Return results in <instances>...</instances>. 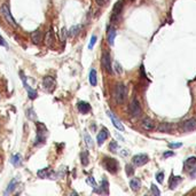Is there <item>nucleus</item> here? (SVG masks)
Returning a JSON list of instances; mask_svg holds the SVG:
<instances>
[{
    "label": "nucleus",
    "instance_id": "obj_14",
    "mask_svg": "<svg viewBox=\"0 0 196 196\" xmlns=\"http://www.w3.org/2000/svg\"><path fill=\"white\" fill-rule=\"evenodd\" d=\"M108 136H109V133H108V130H107V128H102L101 131L99 132L98 136H96V141H98L99 146H101L102 143L106 141L107 138H108Z\"/></svg>",
    "mask_w": 196,
    "mask_h": 196
},
{
    "label": "nucleus",
    "instance_id": "obj_33",
    "mask_svg": "<svg viewBox=\"0 0 196 196\" xmlns=\"http://www.w3.org/2000/svg\"><path fill=\"white\" fill-rule=\"evenodd\" d=\"M86 182L90 186H92L93 188H96V182H95V180H94V178L93 177H88L86 179Z\"/></svg>",
    "mask_w": 196,
    "mask_h": 196
},
{
    "label": "nucleus",
    "instance_id": "obj_7",
    "mask_svg": "<svg viewBox=\"0 0 196 196\" xmlns=\"http://www.w3.org/2000/svg\"><path fill=\"white\" fill-rule=\"evenodd\" d=\"M55 79H54L52 76H46L44 80H42V86L47 92H53L54 88H55Z\"/></svg>",
    "mask_w": 196,
    "mask_h": 196
},
{
    "label": "nucleus",
    "instance_id": "obj_20",
    "mask_svg": "<svg viewBox=\"0 0 196 196\" xmlns=\"http://www.w3.org/2000/svg\"><path fill=\"white\" fill-rule=\"evenodd\" d=\"M51 173H52V171L49 167H45V169L42 170H39L37 172V176L39 178H42V179H45V178H49L51 177Z\"/></svg>",
    "mask_w": 196,
    "mask_h": 196
},
{
    "label": "nucleus",
    "instance_id": "obj_5",
    "mask_svg": "<svg viewBox=\"0 0 196 196\" xmlns=\"http://www.w3.org/2000/svg\"><path fill=\"white\" fill-rule=\"evenodd\" d=\"M128 110L133 117H138L141 114V105L138 99H132V101L130 102V106H128Z\"/></svg>",
    "mask_w": 196,
    "mask_h": 196
},
{
    "label": "nucleus",
    "instance_id": "obj_10",
    "mask_svg": "<svg viewBox=\"0 0 196 196\" xmlns=\"http://www.w3.org/2000/svg\"><path fill=\"white\" fill-rule=\"evenodd\" d=\"M182 130L185 132H192L196 130V119L195 118H189L188 121H186L182 125Z\"/></svg>",
    "mask_w": 196,
    "mask_h": 196
},
{
    "label": "nucleus",
    "instance_id": "obj_41",
    "mask_svg": "<svg viewBox=\"0 0 196 196\" xmlns=\"http://www.w3.org/2000/svg\"><path fill=\"white\" fill-rule=\"evenodd\" d=\"M182 146V143H169L170 148H179Z\"/></svg>",
    "mask_w": 196,
    "mask_h": 196
},
{
    "label": "nucleus",
    "instance_id": "obj_37",
    "mask_svg": "<svg viewBox=\"0 0 196 196\" xmlns=\"http://www.w3.org/2000/svg\"><path fill=\"white\" fill-rule=\"evenodd\" d=\"M95 42H96V36H92V38H91V42L90 44H88V48L92 49L93 47H94Z\"/></svg>",
    "mask_w": 196,
    "mask_h": 196
},
{
    "label": "nucleus",
    "instance_id": "obj_43",
    "mask_svg": "<svg viewBox=\"0 0 196 196\" xmlns=\"http://www.w3.org/2000/svg\"><path fill=\"white\" fill-rule=\"evenodd\" d=\"M0 45H2V46H6V42H5L4 40V38L0 36Z\"/></svg>",
    "mask_w": 196,
    "mask_h": 196
},
{
    "label": "nucleus",
    "instance_id": "obj_6",
    "mask_svg": "<svg viewBox=\"0 0 196 196\" xmlns=\"http://www.w3.org/2000/svg\"><path fill=\"white\" fill-rule=\"evenodd\" d=\"M102 65L108 74H111L113 72V68H111V57H110V54L108 52H105L102 54V59H101Z\"/></svg>",
    "mask_w": 196,
    "mask_h": 196
},
{
    "label": "nucleus",
    "instance_id": "obj_15",
    "mask_svg": "<svg viewBox=\"0 0 196 196\" xmlns=\"http://www.w3.org/2000/svg\"><path fill=\"white\" fill-rule=\"evenodd\" d=\"M122 9H123V1H117L115 6H114V9H113V20H116L118 16L121 15L122 13Z\"/></svg>",
    "mask_w": 196,
    "mask_h": 196
},
{
    "label": "nucleus",
    "instance_id": "obj_35",
    "mask_svg": "<svg viewBox=\"0 0 196 196\" xmlns=\"http://www.w3.org/2000/svg\"><path fill=\"white\" fill-rule=\"evenodd\" d=\"M150 189H151V192L154 193L155 196H159V195H161V192L158 190V188H157V186H156V185H151Z\"/></svg>",
    "mask_w": 196,
    "mask_h": 196
},
{
    "label": "nucleus",
    "instance_id": "obj_42",
    "mask_svg": "<svg viewBox=\"0 0 196 196\" xmlns=\"http://www.w3.org/2000/svg\"><path fill=\"white\" fill-rule=\"evenodd\" d=\"M124 151H121V155L122 156H127L128 155V150H126V149H123Z\"/></svg>",
    "mask_w": 196,
    "mask_h": 196
},
{
    "label": "nucleus",
    "instance_id": "obj_34",
    "mask_svg": "<svg viewBox=\"0 0 196 196\" xmlns=\"http://www.w3.org/2000/svg\"><path fill=\"white\" fill-rule=\"evenodd\" d=\"M67 36H68V30H67L65 28H63V29L61 30V40H62V42H65Z\"/></svg>",
    "mask_w": 196,
    "mask_h": 196
},
{
    "label": "nucleus",
    "instance_id": "obj_12",
    "mask_svg": "<svg viewBox=\"0 0 196 196\" xmlns=\"http://www.w3.org/2000/svg\"><path fill=\"white\" fill-rule=\"evenodd\" d=\"M54 42H55L54 30H53V28H49V30L47 31V33H46V36H45V44L48 46V47H52Z\"/></svg>",
    "mask_w": 196,
    "mask_h": 196
},
{
    "label": "nucleus",
    "instance_id": "obj_31",
    "mask_svg": "<svg viewBox=\"0 0 196 196\" xmlns=\"http://www.w3.org/2000/svg\"><path fill=\"white\" fill-rule=\"evenodd\" d=\"M196 164V157H189L187 161H186V166L188 167H192Z\"/></svg>",
    "mask_w": 196,
    "mask_h": 196
},
{
    "label": "nucleus",
    "instance_id": "obj_40",
    "mask_svg": "<svg viewBox=\"0 0 196 196\" xmlns=\"http://www.w3.org/2000/svg\"><path fill=\"white\" fill-rule=\"evenodd\" d=\"M33 109H28L27 111V116H29V118H31V119H33L34 118V115H33Z\"/></svg>",
    "mask_w": 196,
    "mask_h": 196
},
{
    "label": "nucleus",
    "instance_id": "obj_27",
    "mask_svg": "<svg viewBox=\"0 0 196 196\" xmlns=\"http://www.w3.org/2000/svg\"><path fill=\"white\" fill-rule=\"evenodd\" d=\"M80 161H82V164H83L84 166H86L87 164H88V154H87L86 150H83L82 151V154H80Z\"/></svg>",
    "mask_w": 196,
    "mask_h": 196
},
{
    "label": "nucleus",
    "instance_id": "obj_24",
    "mask_svg": "<svg viewBox=\"0 0 196 196\" xmlns=\"http://www.w3.org/2000/svg\"><path fill=\"white\" fill-rule=\"evenodd\" d=\"M181 180H182V179H181V177H174V176H172V178H171V179H170V181H169L170 188L174 189Z\"/></svg>",
    "mask_w": 196,
    "mask_h": 196
},
{
    "label": "nucleus",
    "instance_id": "obj_29",
    "mask_svg": "<svg viewBox=\"0 0 196 196\" xmlns=\"http://www.w3.org/2000/svg\"><path fill=\"white\" fill-rule=\"evenodd\" d=\"M84 139H85V142H86L87 147H88V148H93V146H94L93 140H92V138H91L90 134H88L87 132L84 133Z\"/></svg>",
    "mask_w": 196,
    "mask_h": 196
},
{
    "label": "nucleus",
    "instance_id": "obj_13",
    "mask_svg": "<svg viewBox=\"0 0 196 196\" xmlns=\"http://www.w3.org/2000/svg\"><path fill=\"white\" fill-rule=\"evenodd\" d=\"M141 126H142L143 130H146V131H151V130H154L155 127V124L153 119L149 118V117H145L141 122Z\"/></svg>",
    "mask_w": 196,
    "mask_h": 196
},
{
    "label": "nucleus",
    "instance_id": "obj_11",
    "mask_svg": "<svg viewBox=\"0 0 196 196\" xmlns=\"http://www.w3.org/2000/svg\"><path fill=\"white\" fill-rule=\"evenodd\" d=\"M107 114H108L109 118L111 119V122H113L114 126H115L117 130H119V131H122V132H123V131H124V126H123V124H122V122L119 121V119H118V118H117V117L115 116V115H114L111 111H109V110L107 111Z\"/></svg>",
    "mask_w": 196,
    "mask_h": 196
},
{
    "label": "nucleus",
    "instance_id": "obj_28",
    "mask_svg": "<svg viewBox=\"0 0 196 196\" xmlns=\"http://www.w3.org/2000/svg\"><path fill=\"white\" fill-rule=\"evenodd\" d=\"M158 131L159 132H164V133L170 132V131H171V125H170L169 123H163V124L159 125Z\"/></svg>",
    "mask_w": 196,
    "mask_h": 196
},
{
    "label": "nucleus",
    "instance_id": "obj_9",
    "mask_svg": "<svg viewBox=\"0 0 196 196\" xmlns=\"http://www.w3.org/2000/svg\"><path fill=\"white\" fill-rule=\"evenodd\" d=\"M21 76H22V82H23V85H24V88L27 90L28 92V95H29V98L31 100H34V99L37 98V91L32 90L30 86H29V84L27 83V79H25V76L23 75V72H21Z\"/></svg>",
    "mask_w": 196,
    "mask_h": 196
},
{
    "label": "nucleus",
    "instance_id": "obj_4",
    "mask_svg": "<svg viewBox=\"0 0 196 196\" xmlns=\"http://www.w3.org/2000/svg\"><path fill=\"white\" fill-rule=\"evenodd\" d=\"M1 14H2V16L5 17V20L7 21V23H9L13 27H17V24L15 23V20L11 16V9H9V6H8L7 2H5V4L1 6Z\"/></svg>",
    "mask_w": 196,
    "mask_h": 196
},
{
    "label": "nucleus",
    "instance_id": "obj_23",
    "mask_svg": "<svg viewBox=\"0 0 196 196\" xmlns=\"http://www.w3.org/2000/svg\"><path fill=\"white\" fill-rule=\"evenodd\" d=\"M90 83L92 86H96V84H98V77H96V71H95V69H91Z\"/></svg>",
    "mask_w": 196,
    "mask_h": 196
},
{
    "label": "nucleus",
    "instance_id": "obj_25",
    "mask_svg": "<svg viewBox=\"0 0 196 196\" xmlns=\"http://www.w3.org/2000/svg\"><path fill=\"white\" fill-rule=\"evenodd\" d=\"M11 164L15 166H20L21 164H22V156H21V154H15L13 157H11Z\"/></svg>",
    "mask_w": 196,
    "mask_h": 196
},
{
    "label": "nucleus",
    "instance_id": "obj_2",
    "mask_svg": "<svg viewBox=\"0 0 196 196\" xmlns=\"http://www.w3.org/2000/svg\"><path fill=\"white\" fill-rule=\"evenodd\" d=\"M114 96L118 103H123L126 100L127 96V88L124 84H117L115 87V92H114Z\"/></svg>",
    "mask_w": 196,
    "mask_h": 196
},
{
    "label": "nucleus",
    "instance_id": "obj_38",
    "mask_svg": "<svg viewBox=\"0 0 196 196\" xmlns=\"http://www.w3.org/2000/svg\"><path fill=\"white\" fill-rule=\"evenodd\" d=\"M126 173H127L128 176H131V174L134 173V169H133V166L131 165V164L126 165Z\"/></svg>",
    "mask_w": 196,
    "mask_h": 196
},
{
    "label": "nucleus",
    "instance_id": "obj_17",
    "mask_svg": "<svg viewBox=\"0 0 196 196\" xmlns=\"http://www.w3.org/2000/svg\"><path fill=\"white\" fill-rule=\"evenodd\" d=\"M17 184H19V178H14V179L9 182L8 187L6 188V190H5V195H8V194H11V193L14 192L16 188V186H17Z\"/></svg>",
    "mask_w": 196,
    "mask_h": 196
},
{
    "label": "nucleus",
    "instance_id": "obj_19",
    "mask_svg": "<svg viewBox=\"0 0 196 196\" xmlns=\"http://www.w3.org/2000/svg\"><path fill=\"white\" fill-rule=\"evenodd\" d=\"M80 30H82V25H80V24L74 25V27H71L70 29H69L68 36H69V37H76V36H77V34L80 32Z\"/></svg>",
    "mask_w": 196,
    "mask_h": 196
},
{
    "label": "nucleus",
    "instance_id": "obj_18",
    "mask_svg": "<svg viewBox=\"0 0 196 196\" xmlns=\"http://www.w3.org/2000/svg\"><path fill=\"white\" fill-rule=\"evenodd\" d=\"M78 110H79L80 113L84 114V115H86L91 111V106L85 101H80L78 103Z\"/></svg>",
    "mask_w": 196,
    "mask_h": 196
},
{
    "label": "nucleus",
    "instance_id": "obj_8",
    "mask_svg": "<svg viewBox=\"0 0 196 196\" xmlns=\"http://www.w3.org/2000/svg\"><path fill=\"white\" fill-rule=\"evenodd\" d=\"M148 161H149V158L146 154H138L136 156H133L132 163L136 166H142L146 163H148Z\"/></svg>",
    "mask_w": 196,
    "mask_h": 196
},
{
    "label": "nucleus",
    "instance_id": "obj_30",
    "mask_svg": "<svg viewBox=\"0 0 196 196\" xmlns=\"http://www.w3.org/2000/svg\"><path fill=\"white\" fill-rule=\"evenodd\" d=\"M109 149L111 153H117V151L119 150V146H118V143L116 141H111L109 145Z\"/></svg>",
    "mask_w": 196,
    "mask_h": 196
},
{
    "label": "nucleus",
    "instance_id": "obj_26",
    "mask_svg": "<svg viewBox=\"0 0 196 196\" xmlns=\"http://www.w3.org/2000/svg\"><path fill=\"white\" fill-rule=\"evenodd\" d=\"M99 193H105V194H108L109 193V184L107 179H103L101 182V187H100V190H98Z\"/></svg>",
    "mask_w": 196,
    "mask_h": 196
},
{
    "label": "nucleus",
    "instance_id": "obj_39",
    "mask_svg": "<svg viewBox=\"0 0 196 196\" xmlns=\"http://www.w3.org/2000/svg\"><path fill=\"white\" fill-rule=\"evenodd\" d=\"M96 1V4L99 5V6H106L108 2H109V0H95Z\"/></svg>",
    "mask_w": 196,
    "mask_h": 196
},
{
    "label": "nucleus",
    "instance_id": "obj_22",
    "mask_svg": "<svg viewBox=\"0 0 196 196\" xmlns=\"http://www.w3.org/2000/svg\"><path fill=\"white\" fill-rule=\"evenodd\" d=\"M115 37H116V30L113 27H110L108 29V42H109V45H114Z\"/></svg>",
    "mask_w": 196,
    "mask_h": 196
},
{
    "label": "nucleus",
    "instance_id": "obj_1",
    "mask_svg": "<svg viewBox=\"0 0 196 196\" xmlns=\"http://www.w3.org/2000/svg\"><path fill=\"white\" fill-rule=\"evenodd\" d=\"M36 127H37V138H36L34 146H42L45 143L46 136H47V128L42 123H36Z\"/></svg>",
    "mask_w": 196,
    "mask_h": 196
},
{
    "label": "nucleus",
    "instance_id": "obj_16",
    "mask_svg": "<svg viewBox=\"0 0 196 196\" xmlns=\"http://www.w3.org/2000/svg\"><path fill=\"white\" fill-rule=\"evenodd\" d=\"M31 40L34 42V44H40L42 40V31L40 29L38 30H34L32 33H31Z\"/></svg>",
    "mask_w": 196,
    "mask_h": 196
},
{
    "label": "nucleus",
    "instance_id": "obj_36",
    "mask_svg": "<svg viewBox=\"0 0 196 196\" xmlns=\"http://www.w3.org/2000/svg\"><path fill=\"white\" fill-rule=\"evenodd\" d=\"M156 180H157V182L162 184L163 181H164V173L163 172H158V173L156 174Z\"/></svg>",
    "mask_w": 196,
    "mask_h": 196
},
{
    "label": "nucleus",
    "instance_id": "obj_21",
    "mask_svg": "<svg viewBox=\"0 0 196 196\" xmlns=\"http://www.w3.org/2000/svg\"><path fill=\"white\" fill-rule=\"evenodd\" d=\"M130 187H131V189H132V190L136 192V190H139L140 187H141V182H140L139 179L133 178V179H131V181H130Z\"/></svg>",
    "mask_w": 196,
    "mask_h": 196
},
{
    "label": "nucleus",
    "instance_id": "obj_3",
    "mask_svg": "<svg viewBox=\"0 0 196 196\" xmlns=\"http://www.w3.org/2000/svg\"><path fill=\"white\" fill-rule=\"evenodd\" d=\"M103 166L106 167L107 171H109L110 173H116L117 171H118V162L115 158L105 157V159H103Z\"/></svg>",
    "mask_w": 196,
    "mask_h": 196
},
{
    "label": "nucleus",
    "instance_id": "obj_32",
    "mask_svg": "<svg viewBox=\"0 0 196 196\" xmlns=\"http://www.w3.org/2000/svg\"><path fill=\"white\" fill-rule=\"evenodd\" d=\"M114 69H115V71L117 72V74H118V75H121L122 72H123V69H122V65L119 63H118V62H115V63H114Z\"/></svg>",
    "mask_w": 196,
    "mask_h": 196
},
{
    "label": "nucleus",
    "instance_id": "obj_44",
    "mask_svg": "<svg viewBox=\"0 0 196 196\" xmlns=\"http://www.w3.org/2000/svg\"><path fill=\"white\" fill-rule=\"evenodd\" d=\"M172 155H173V153H172V151H169V153H165V154H164V157H167V156H172Z\"/></svg>",
    "mask_w": 196,
    "mask_h": 196
}]
</instances>
